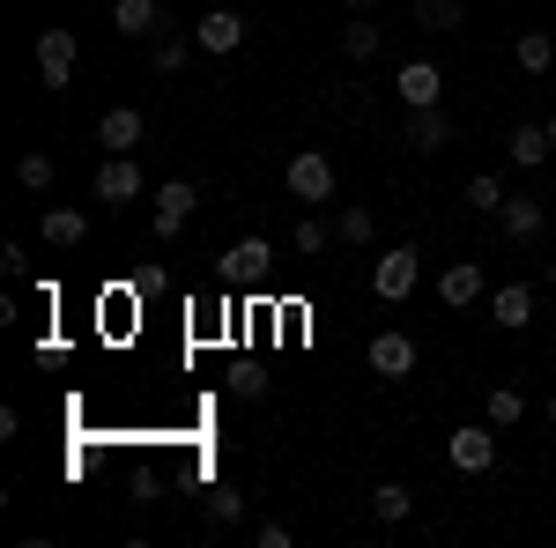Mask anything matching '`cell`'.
I'll return each mask as SVG.
<instances>
[{
  "label": "cell",
  "mask_w": 556,
  "mask_h": 548,
  "mask_svg": "<svg viewBox=\"0 0 556 548\" xmlns=\"http://www.w3.org/2000/svg\"><path fill=\"white\" fill-rule=\"evenodd\" d=\"M334 164L319 156V149H304V156H290V170H282V193L290 201H304V208H319V201H334Z\"/></svg>",
  "instance_id": "cell-1"
},
{
  "label": "cell",
  "mask_w": 556,
  "mask_h": 548,
  "mask_svg": "<svg viewBox=\"0 0 556 548\" xmlns=\"http://www.w3.org/2000/svg\"><path fill=\"white\" fill-rule=\"evenodd\" d=\"M445 460L460 467V474H490V467H497V422H490V416L460 422V430L445 437Z\"/></svg>",
  "instance_id": "cell-2"
},
{
  "label": "cell",
  "mask_w": 556,
  "mask_h": 548,
  "mask_svg": "<svg viewBox=\"0 0 556 548\" xmlns=\"http://www.w3.org/2000/svg\"><path fill=\"white\" fill-rule=\"evenodd\" d=\"M75 60H83L75 30H67V23H45V38H38V75H45V89H67V82H75Z\"/></svg>",
  "instance_id": "cell-3"
},
{
  "label": "cell",
  "mask_w": 556,
  "mask_h": 548,
  "mask_svg": "<svg viewBox=\"0 0 556 548\" xmlns=\"http://www.w3.org/2000/svg\"><path fill=\"white\" fill-rule=\"evenodd\" d=\"M416 282H424V259H416V245H393V253H379V267H371V290H379L386 304L416 296Z\"/></svg>",
  "instance_id": "cell-4"
},
{
  "label": "cell",
  "mask_w": 556,
  "mask_h": 548,
  "mask_svg": "<svg viewBox=\"0 0 556 548\" xmlns=\"http://www.w3.org/2000/svg\"><path fill=\"white\" fill-rule=\"evenodd\" d=\"M141 193H149V178H141L134 156H104V164H97V201H104V208H127Z\"/></svg>",
  "instance_id": "cell-5"
},
{
  "label": "cell",
  "mask_w": 556,
  "mask_h": 548,
  "mask_svg": "<svg viewBox=\"0 0 556 548\" xmlns=\"http://www.w3.org/2000/svg\"><path fill=\"white\" fill-rule=\"evenodd\" d=\"M364 356H371V371H379V379H416V364H424V348H416L408 334H371Z\"/></svg>",
  "instance_id": "cell-6"
},
{
  "label": "cell",
  "mask_w": 556,
  "mask_h": 548,
  "mask_svg": "<svg viewBox=\"0 0 556 548\" xmlns=\"http://www.w3.org/2000/svg\"><path fill=\"white\" fill-rule=\"evenodd\" d=\"M193 44L215 52V60H223V52H238V44H245V15H238V8H208V15L193 23Z\"/></svg>",
  "instance_id": "cell-7"
},
{
  "label": "cell",
  "mask_w": 556,
  "mask_h": 548,
  "mask_svg": "<svg viewBox=\"0 0 556 548\" xmlns=\"http://www.w3.org/2000/svg\"><path fill=\"white\" fill-rule=\"evenodd\" d=\"M193 201H201V193H193V178H164V186H156V238H164V245L186 230Z\"/></svg>",
  "instance_id": "cell-8"
},
{
  "label": "cell",
  "mask_w": 556,
  "mask_h": 548,
  "mask_svg": "<svg viewBox=\"0 0 556 548\" xmlns=\"http://www.w3.org/2000/svg\"><path fill=\"white\" fill-rule=\"evenodd\" d=\"M141 133H149V119H141L134 104H112V112L97 119V141H104V156H134V149H141Z\"/></svg>",
  "instance_id": "cell-9"
},
{
  "label": "cell",
  "mask_w": 556,
  "mask_h": 548,
  "mask_svg": "<svg viewBox=\"0 0 556 548\" xmlns=\"http://www.w3.org/2000/svg\"><path fill=\"white\" fill-rule=\"evenodd\" d=\"M490 327H505V334H527V327H534V290H527V282H505V290H490Z\"/></svg>",
  "instance_id": "cell-10"
},
{
  "label": "cell",
  "mask_w": 556,
  "mask_h": 548,
  "mask_svg": "<svg viewBox=\"0 0 556 548\" xmlns=\"http://www.w3.org/2000/svg\"><path fill=\"white\" fill-rule=\"evenodd\" d=\"M438 97H445V75L430 60H401V112H424Z\"/></svg>",
  "instance_id": "cell-11"
},
{
  "label": "cell",
  "mask_w": 556,
  "mask_h": 548,
  "mask_svg": "<svg viewBox=\"0 0 556 548\" xmlns=\"http://www.w3.org/2000/svg\"><path fill=\"white\" fill-rule=\"evenodd\" d=\"M438 296H445L453 311H468V304H482V296H490V282H482V267H475V259H453V267L438 275Z\"/></svg>",
  "instance_id": "cell-12"
},
{
  "label": "cell",
  "mask_w": 556,
  "mask_h": 548,
  "mask_svg": "<svg viewBox=\"0 0 556 548\" xmlns=\"http://www.w3.org/2000/svg\"><path fill=\"white\" fill-rule=\"evenodd\" d=\"M401 141H408V149H424V156H438V149L453 141V119H445L438 104H424V112H408V127H401Z\"/></svg>",
  "instance_id": "cell-13"
},
{
  "label": "cell",
  "mask_w": 556,
  "mask_h": 548,
  "mask_svg": "<svg viewBox=\"0 0 556 548\" xmlns=\"http://www.w3.org/2000/svg\"><path fill=\"white\" fill-rule=\"evenodd\" d=\"M267 259H275L267 238H238V245L223 253V275H230V282H260V275H267Z\"/></svg>",
  "instance_id": "cell-14"
},
{
  "label": "cell",
  "mask_w": 556,
  "mask_h": 548,
  "mask_svg": "<svg viewBox=\"0 0 556 548\" xmlns=\"http://www.w3.org/2000/svg\"><path fill=\"white\" fill-rule=\"evenodd\" d=\"M38 230H45V245H52V253H75V245L89 238V215L83 208H45Z\"/></svg>",
  "instance_id": "cell-15"
},
{
  "label": "cell",
  "mask_w": 556,
  "mask_h": 548,
  "mask_svg": "<svg viewBox=\"0 0 556 548\" xmlns=\"http://www.w3.org/2000/svg\"><path fill=\"white\" fill-rule=\"evenodd\" d=\"M497 222H505V238H513V245H534V238L549 230V208H542V201H505Z\"/></svg>",
  "instance_id": "cell-16"
},
{
  "label": "cell",
  "mask_w": 556,
  "mask_h": 548,
  "mask_svg": "<svg viewBox=\"0 0 556 548\" xmlns=\"http://www.w3.org/2000/svg\"><path fill=\"white\" fill-rule=\"evenodd\" d=\"M513 60H519V75H549V67H556V38H549V30H519Z\"/></svg>",
  "instance_id": "cell-17"
},
{
  "label": "cell",
  "mask_w": 556,
  "mask_h": 548,
  "mask_svg": "<svg viewBox=\"0 0 556 548\" xmlns=\"http://www.w3.org/2000/svg\"><path fill=\"white\" fill-rule=\"evenodd\" d=\"M505 149H513L519 170H542L556 156V149H549V127H513V141H505Z\"/></svg>",
  "instance_id": "cell-18"
},
{
  "label": "cell",
  "mask_w": 556,
  "mask_h": 548,
  "mask_svg": "<svg viewBox=\"0 0 556 548\" xmlns=\"http://www.w3.org/2000/svg\"><path fill=\"white\" fill-rule=\"evenodd\" d=\"M408 511H416V489H401V482H379V489H371V519H379V526H401Z\"/></svg>",
  "instance_id": "cell-19"
},
{
  "label": "cell",
  "mask_w": 556,
  "mask_h": 548,
  "mask_svg": "<svg viewBox=\"0 0 556 548\" xmlns=\"http://www.w3.org/2000/svg\"><path fill=\"white\" fill-rule=\"evenodd\" d=\"M112 30L119 38H156V0H119L112 8Z\"/></svg>",
  "instance_id": "cell-20"
},
{
  "label": "cell",
  "mask_w": 556,
  "mask_h": 548,
  "mask_svg": "<svg viewBox=\"0 0 556 548\" xmlns=\"http://www.w3.org/2000/svg\"><path fill=\"white\" fill-rule=\"evenodd\" d=\"M482 416L497 422V430H513V422L527 416V393H519V385H490V393H482Z\"/></svg>",
  "instance_id": "cell-21"
},
{
  "label": "cell",
  "mask_w": 556,
  "mask_h": 548,
  "mask_svg": "<svg viewBox=\"0 0 556 548\" xmlns=\"http://www.w3.org/2000/svg\"><path fill=\"white\" fill-rule=\"evenodd\" d=\"M460 201H468L475 215H505V201H513V193H505V186L482 170V178H468V193H460Z\"/></svg>",
  "instance_id": "cell-22"
},
{
  "label": "cell",
  "mask_w": 556,
  "mask_h": 548,
  "mask_svg": "<svg viewBox=\"0 0 556 548\" xmlns=\"http://www.w3.org/2000/svg\"><path fill=\"white\" fill-rule=\"evenodd\" d=\"M460 15H468V0H416V23L424 30H460Z\"/></svg>",
  "instance_id": "cell-23"
},
{
  "label": "cell",
  "mask_w": 556,
  "mask_h": 548,
  "mask_svg": "<svg viewBox=\"0 0 556 548\" xmlns=\"http://www.w3.org/2000/svg\"><path fill=\"white\" fill-rule=\"evenodd\" d=\"M15 186H23V193H52V156H45V149H30V156L15 164Z\"/></svg>",
  "instance_id": "cell-24"
},
{
  "label": "cell",
  "mask_w": 556,
  "mask_h": 548,
  "mask_svg": "<svg viewBox=\"0 0 556 548\" xmlns=\"http://www.w3.org/2000/svg\"><path fill=\"white\" fill-rule=\"evenodd\" d=\"M342 52L349 60H379V23H342Z\"/></svg>",
  "instance_id": "cell-25"
},
{
  "label": "cell",
  "mask_w": 556,
  "mask_h": 548,
  "mask_svg": "<svg viewBox=\"0 0 556 548\" xmlns=\"http://www.w3.org/2000/svg\"><path fill=\"white\" fill-rule=\"evenodd\" d=\"M186 52H193V38H156V44H149V67H156V75H178Z\"/></svg>",
  "instance_id": "cell-26"
},
{
  "label": "cell",
  "mask_w": 556,
  "mask_h": 548,
  "mask_svg": "<svg viewBox=\"0 0 556 548\" xmlns=\"http://www.w3.org/2000/svg\"><path fill=\"white\" fill-rule=\"evenodd\" d=\"M208 526H230V519H245V497H238V489H208Z\"/></svg>",
  "instance_id": "cell-27"
},
{
  "label": "cell",
  "mask_w": 556,
  "mask_h": 548,
  "mask_svg": "<svg viewBox=\"0 0 556 548\" xmlns=\"http://www.w3.org/2000/svg\"><path fill=\"white\" fill-rule=\"evenodd\" d=\"M371 230H379L371 208H342V245H371Z\"/></svg>",
  "instance_id": "cell-28"
},
{
  "label": "cell",
  "mask_w": 556,
  "mask_h": 548,
  "mask_svg": "<svg viewBox=\"0 0 556 548\" xmlns=\"http://www.w3.org/2000/svg\"><path fill=\"white\" fill-rule=\"evenodd\" d=\"M290 245H298L304 259H312V253H327V222H319V215H304V222H298V238H290Z\"/></svg>",
  "instance_id": "cell-29"
},
{
  "label": "cell",
  "mask_w": 556,
  "mask_h": 548,
  "mask_svg": "<svg viewBox=\"0 0 556 548\" xmlns=\"http://www.w3.org/2000/svg\"><path fill=\"white\" fill-rule=\"evenodd\" d=\"M253 541H260V548H290V541H298V534H290L282 519H260V526H253Z\"/></svg>",
  "instance_id": "cell-30"
},
{
  "label": "cell",
  "mask_w": 556,
  "mask_h": 548,
  "mask_svg": "<svg viewBox=\"0 0 556 548\" xmlns=\"http://www.w3.org/2000/svg\"><path fill=\"white\" fill-rule=\"evenodd\" d=\"M230 385H238V393H245V400H260V393H267V379H260L253 364H245V371H238V379H230Z\"/></svg>",
  "instance_id": "cell-31"
},
{
  "label": "cell",
  "mask_w": 556,
  "mask_h": 548,
  "mask_svg": "<svg viewBox=\"0 0 556 548\" xmlns=\"http://www.w3.org/2000/svg\"><path fill=\"white\" fill-rule=\"evenodd\" d=\"M342 8H349V15H371V8H379V0H342Z\"/></svg>",
  "instance_id": "cell-32"
},
{
  "label": "cell",
  "mask_w": 556,
  "mask_h": 548,
  "mask_svg": "<svg viewBox=\"0 0 556 548\" xmlns=\"http://www.w3.org/2000/svg\"><path fill=\"white\" fill-rule=\"evenodd\" d=\"M549 430H556V393H549Z\"/></svg>",
  "instance_id": "cell-33"
},
{
  "label": "cell",
  "mask_w": 556,
  "mask_h": 548,
  "mask_svg": "<svg viewBox=\"0 0 556 548\" xmlns=\"http://www.w3.org/2000/svg\"><path fill=\"white\" fill-rule=\"evenodd\" d=\"M549 290H556V259H549Z\"/></svg>",
  "instance_id": "cell-34"
},
{
  "label": "cell",
  "mask_w": 556,
  "mask_h": 548,
  "mask_svg": "<svg viewBox=\"0 0 556 548\" xmlns=\"http://www.w3.org/2000/svg\"><path fill=\"white\" fill-rule=\"evenodd\" d=\"M549 149H556V119H549Z\"/></svg>",
  "instance_id": "cell-35"
}]
</instances>
